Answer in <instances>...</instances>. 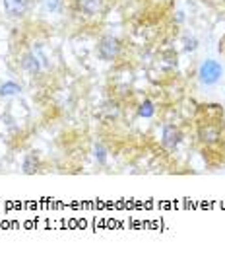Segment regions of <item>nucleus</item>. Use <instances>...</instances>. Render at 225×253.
Wrapping results in <instances>:
<instances>
[{
    "instance_id": "ddd939ff",
    "label": "nucleus",
    "mask_w": 225,
    "mask_h": 253,
    "mask_svg": "<svg viewBox=\"0 0 225 253\" xmlns=\"http://www.w3.org/2000/svg\"><path fill=\"white\" fill-rule=\"evenodd\" d=\"M93 152H95V160H97L99 164H105V162H107V150H105L101 144H97Z\"/></svg>"
},
{
    "instance_id": "1a4fd4ad",
    "label": "nucleus",
    "mask_w": 225,
    "mask_h": 253,
    "mask_svg": "<svg viewBox=\"0 0 225 253\" xmlns=\"http://www.w3.org/2000/svg\"><path fill=\"white\" fill-rule=\"evenodd\" d=\"M20 92V86L16 84V82H6V84H2V88H0V95H16Z\"/></svg>"
},
{
    "instance_id": "423d86ee",
    "label": "nucleus",
    "mask_w": 225,
    "mask_h": 253,
    "mask_svg": "<svg viewBox=\"0 0 225 253\" xmlns=\"http://www.w3.org/2000/svg\"><path fill=\"white\" fill-rule=\"evenodd\" d=\"M21 67H23V70L25 72H29L31 76H35V74H39V70H41V61L37 59V55L35 53H27L25 57H23V61H21Z\"/></svg>"
},
{
    "instance_id": "9d476101",
    "label": "nucleus",
    "mask_w": 225,
    "mask_h": 253,
    "mask_svg": "<svg viewBox=\"0 0 225 253\" xmlns=\"http://www.w3.org/2000/svg\"><path fill=\"white\" fill-rule=\"evenodd\" d=\"M138 113H140V117H151V115L155 113V107H153V103H151V101H148V99H146V101L140 105Z\"/></svg>"
},
{
    "instance_id": "20e7f679",
    "label": "nucleus",
    "mask_w": 225,
    "mask_h": 253,
    "mask_svg": "<svg viewBox=\"0 0 225 253\" xmlns=\"http://www.w3.org/2000/svg\"><path fill=\"white\" fill-rule=\"evenodd\" d=\"M105 0H76V8L85 16H97L103 10Z\"/></svg>"
},
{
    "instance_id": "f03ea898",
    "label": "nucleus",
    "mask_w": 225,
    "mask_h": 253,
    "mask_svg": "<svg viewBox=\"0 0 225 253\" xmlns=\"http://www.w3.org/2000/svg\"><path fill=\"white\" fill-rule=\"evenodd\" d=\"M119 51H121V41L117 37H113V35H105L97 43V55L103 61H115Z\"/></svg>"
},
{
    "instance_id": "7ed1b4c3",
    "label": "nucleus",
    "mask_w": 225,
    "mask_h": 253,
    "mask_svg": "<svg viewBox=\"0 0 225 253\" xmlns=\"http://www.w3.org/2000/svg\"><path fill=\"white\" fill-rule=\"evenodd\" d=\"M181 138H183L181 131H179L175 125H167V127L163 129V135H161V144H163V148H167V150H175V148L181 144Z\"/></svg>"
},
{
    "instance_id": "39448f33",
    "label": "nucleus",
    "mask_w": 225,
    "mask_h": 253,
    "mask_svg": "<svg viewBox=\"0 0 225 253\" xmlns=\"http://www.w3.org/2000/svg\"><path fill=\"white\" fill-rule=\"evenodd\" d=\"M2 4H4V10L14 18L23 16L29 8V0H2Z\"/></svg>"
},
{
    "instance_id": "f257e3e1",
    "label": "nucleus",
    "mask_w": 225,
    "mask_h": 253,
    "mask_svg": "<svg viewBox=\"0 0 225 253\" xmlns=\"http://www.w3.org/2000/svg\"><path fill=\"white\" fill-rule=\"evenodd\" d=\"M222 74H224V70H222V65L218 61H204L198 69V78H200L202 84L206 86L218 84Z\"/></svg>"
},
{
    "instance_id": "6e6552de",
    "label": "nucleus",
    "mask_w": 225,
    "mask_h": 253,
    "mask_svg": "<svg viewBox=\"0 0 225 253\" xmlns=\"http://www.w3.org/2000/svg\"><path fill=\"white\" fill-rule=\"evenodd\" d=\"M21 168H23V173H35L37 168H39V160H37V156H35V154H27V156L23 158Z\"/></svg>"
},
{
    "instance_id": "9b49d317",
    "label": "nucleus",
    "mask_w": 225,
    "mask_h": 253,
    "mask_svg": "<svg viewBox=\"0 0 225 253\" xmlns=\"http://www.w3.org/2000/svg\"><path fill=\"white\" fill-rule=\"evenodd\" d=\"M183 43H184V51L186 53H192V51L198 49V39L196 37H184Z\"/></svg>"
},
{
    "instance_id": "0eeeda50",
    "label": "nucleus",
    "mask_w": 225,
    "mask_h": 253,
    "mask_svg": "<svg viewBox=\"0 0 225 253\" xmlns=\"http://www.w3.org/2000/svg\"><path fill=\"white\" fill-rule=\"evenodd\" d=\"M200 140L206 142V144H214L220 140V129L218 127H212V125H206L200 129Z\"/></svg>"
},
{
    "instance_id": "f8f14e48",
    "label": "nucleus",
    "mask_w": 225,
    "mask_h": 253,
    "mask_svg": "<svg viewBox=\"0 0 225 253\" xmlns=\"http://www.w3.org/2000/svg\"><path fill=\"white\" fill-rule=\"evenodd\" d=\"M61 4H62V0H43V6L47 12H59Z\"/></svg>"
}]
</instances>
